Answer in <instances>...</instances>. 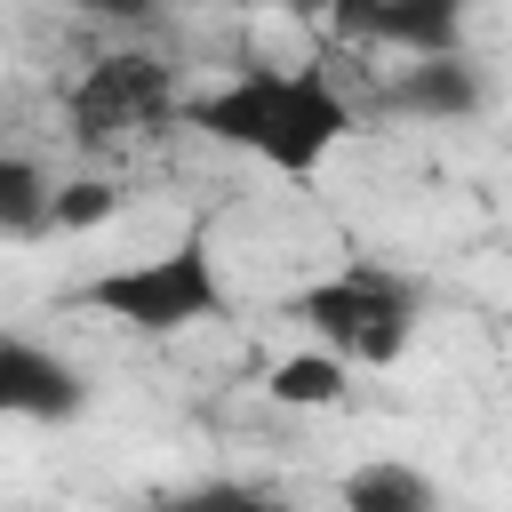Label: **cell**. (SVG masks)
Instances as JSON below:
<instances>
[{"label":"cell","mask_w":512,"mask_h":512,"mask_svg":"<svg viewBox=\"0 0 512 512\" xmlns=\"http://www.w3.org/2000/svg\"><path fill=\"white\" fill-rule=\"evenodd\" d=\"M72 304L128 328V336H184V328H208L224 312V272H216V248L192 232V240H168L136 264H112V272L80 280Z\"/></svg>","instance_id":"cell-2"},{"label":"cell","mask_w":512,"mask_h":512,"mask_svg":"<svg viewBox=\"0 0 512 512\" xmlns=\"http://www.w3.org/2000/svg\"><path fill=\"white\" fill-rule=\"evenodd\" d=\"M328 32L376 56H448L472 32V0H336Z\"/></svg>","instance_id":"cell-5"},{"label":"cell","mask_w":512,"mask_h":512,"mask_svg":"<svg viewBox=\"0 0 512 512\" xmlns=\"http://www.w3.org/2000/svg\"><path fill=\"white\" fill-rule=\"evenodd\" d=\"M112 208H120L112 176H72V184H56V232H96Z\"/></svg>","instance_id":"cell-11"},{"label":"cell","mask_w":512,"mask_h":512,"mask_svg":"<svg viewBox=\"0 0 512 512\" xmlns=\"http://www.w3.org/2000/svg\"><path fill=\"white\" fill-rule=\"evenodd\" d=\"M320 344H336L352 368H392L408 344H416V320H424V288L400 272V264H376V256H352L336 272H320L312 288H296L288 304Z\"/></svg>","instance_id":"cell-3"},{"label":"cell","mask_w":512,"mask_h":512,"mask_svg":"<svg viewBox=\"0 0 512 512\" xmlns=\"http://www.w3.org/2000/svg\"><path fill=\"white\" fill-rule=\"evenodd\" d=\"M184 504H192V512H200V504H256V488H240V480H200Z\"/></svg>","instance_id":"cell-13"},{"label":"cell","mask_w":512,"mask_h":512,"mask_svg":"<svg viewBox=\"0 0 512 512\" xmlns=\"http://www.w3.org/2000/svg\"><path fill=\"white\" fill-rule=\"evenodd\" d=\"M72 16H88V24H152L168 0H64Z\"/></svg>","instance_id":"cell-12"},{"label":"cell","mask_w":512,"mask_h":512,"mask_svg":"<svg viewBox=\"0 0 512 512\" xmlns=\"http://www.w3.org/2000/svg\"><path fill=\"white\" fill-rule=\"evenodd\" d=\"M0 408L24 416V424H72L88 408V376L64 352H48V344L8 336L0 344Z\"/></svg>","instance_id":"cell-7"},{"label":"cell","mask_w":512,"mask_h":512,"mask_svg":"<svg viewBox=\"0 0 512 512\" xmlns=\"http://www.w3.org/2000/svg\"><path fill=\"white\" fill-rule=\"evenodd\" d=\"M232 8H248V16H328L336 0H232Z\"/></svg>","instance_id":"cell-14"},{"label":"cell","mask_w":512,"mask_h":512,"mask_svg":"<svg viewBox=\"0 0 512 512\" xmlns=\"http://www.w3.org/2000/svg\"><path fill=\"white\" fill-rule=\"evenodd\" d=\"M376 112H384V120H432V128H456V120L488 112V72L472 64V48L408 56V64L376 88Z\"/></svg>","instance_id":"cell-6"},{"label":"cell","mask_w":512,"mask_h":512,"mask_svg":"<svg viewBox=\"0 0 512 512\" xmlns=\"http://www.w3.org/2000/svg\"><path fill=\"white\" fill-rule=\"evenodd\" d=\"M0 232H8V240L56 232V176H48L32 152H0Z\"/></svg>","instance_id":"cell-9"},{"label":"cell","mask_w":512,"mask_h":512,"mask_svg":"<svg viewBox=\"0 0 512 512\" xmlns=\"http://www.w3.org/2000/svg\"><path fill=\"white\" fill-rule=\"evenodd\" d=\"M352 512H432L440 504V488L416 472V464H360V472H344V488H336Z\"/></svg>","instance_id":"cell-10"},{"label":"cell","mask_w":512,"mask_h":512,"mask_svg":"<svg viewBox=\"0 0 512 512\" xmlns=\"http://www.w3.org/2000/svg\"><path fill=\"white\" fill-rule=\"evenodd\" d=\"M168 120H184V96H176V72L144 48H104L80 64V80L64 88V128L80 152H120V144H144L160 136Z\"/></svg>","instance_id":"cell-4"},{"label":"cell","mask_w":512,"mask_h":512,"mask_svg":"<svg viewBox=\"0 0 512 512\" xmlns=\"http://www.w3.org/2000/svg\"><path fill=\"white\" fill-rule=\"evenodd\" d=\"M184 128H200V136L224 144V152H248V160L272 168V176H320L328 152L360 128V112H352V96H344L320 64H304V72H264V64H248V72L184 96Z\"/></svg>","instance_id":"cell-1"},{"label":"cell","mask_w":512,"mask_h":512,"mask_svg":"<svg viewBox=\"0 0 512 512\" xmlns=\"http://www.w3.org/2000/svg\"><path fill=\"white\" fill-rule=\"evenodd\" d=\"M344 384H352V360L336 344H304V352L272 360V376H264V392L280 408H344Z\"/></svg>","instance_id":"cell-8"}]
</instances>
